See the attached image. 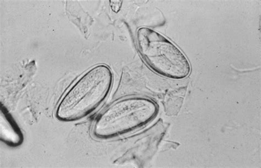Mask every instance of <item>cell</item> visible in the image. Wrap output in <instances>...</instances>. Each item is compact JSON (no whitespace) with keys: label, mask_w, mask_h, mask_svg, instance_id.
Masks as SVG:
<instances>
[{"label":"cell","mask_w":261,"mask_h":168,"mask_svg":"<svg viewBox=\"0 0 261 168\" xmlns=\"http://www.w3.org/2000/svg\"><path fill=\"white\" fill-rule=\"evenodd\" d=\"M113 81V74L107 65L101 64L89 69L61 99L56 117L60 121L73 122L88 116L106 100Z\"/></svg>","instance_id":"1"},{"label":"cell","mask_w":261,"mask_h":168,"mask_svg":"<svg viewBox=\"0 0 261 168\" xmlns=\"http://www.w3.org/2000/svg\"><path fill=\"white\" fill-rule=\"evenodd\" d=\"M159 113L152 100L134 96L116 101L96 117L92 135L97 139H112L125 136L145 127Z\"/></svg>","instance_id":"2"},{"label":"cell","mask_w":261,"mask_h":168,"mask_svg":"<svg viewBox=\"0 0 261 168\" xmlns=\"http://www.w3.org/2000/svg\"><path fill=\"white\" fill-rule=\"evenodd\" d=\"M136 44L142 59L156 74L172 80H182L190 75L186 56L160 33L141 27L136 33Z\"/></svg>","instance_id":"3"},{"label":"cell","mask_w":261,"mask_h":168,"mask_svg":"<svg viewBox=\"0 0 261 168\" xmlns=\"http://www.w3.org/2000/svg\"><path fill=\"white\" fill-rule=\"evenodd\" d=\"M23 135L15 125L3 122L1 125L2 141L12 147H17L23 142Z\"/></svg>","instance_id":"4"},{"label":"cell","mask_w":261,"mask_h":168,"mask_svg":"<svg viewBox=\"0 0 261 168\" xmlns=\"http://www.w3.org/2000/svg\"><path fill=\"white\" fill-rule=\"evenodd\" d=\"M122 4V2L121 1H110V5H111L112 10L116 13H118L120 11Z\"/></svg>","instance_id":"5"}]
</instances>
